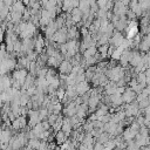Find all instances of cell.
Masks as SVG:
<instances>
[{
  "mask_svg": "<svg viewBox=\"0 0 150 150\" xmlns=\"http://www.w3.org/2000/svg\"><path fill=\"white\" fill-rule=\"evenodd\" d=\"M136 94L129 88V87H125V90H124V93L121 95V97H122V101H123V104L125 103V104H130L132 101H135L136 100Z\"/></svg>",
  "mask_w": 150,
  "mask_h": 150,
  "instance_id": "obj_1",
  "label": "cell"
},
{
  "mask_svg": "<svg viewBox=\"0 0 150 150\" xmlns=\"http://www.w3.org/2000/svg\"><path fill=\"white\" fill-rule=\"evenodd\" d=\"M90 89H91V87H90V84H89L87 81L75 84V93H76L77 96H82V95H84V94L88 93Z\"/></svg>",
  "mask_w": 150,
  "mask_h": 150,
  "instance_id": "obj_2",
  "label": "cell"
},
{
  "mask_svg": "<svg viewBox=\"0 0 150 150\" xmlns=\"http://www.w3.org/2000/svg\"><path fill=\"white\" fill-rule=\"evenodd\" d=\"M71 68H73V66L70 64V62L63 60V61L60 63V66L57 67V69H59V71H60L59 74H62V75H69L70 71H71Z\"/></svg>",
  "mask_w": 150,
  "mask_h": 150,
  "instance_id": "obj_3",
  "label": "cell"
},
{
  "mask_svg": "<svg viewBox=\"0 0 150 150\" xmlns=\"http://www.w3.org/2000/svg\"><path fill=\"white\" fill-rule=\"evenodd\" d=\"M75 115L80 120H86V116L88 115V105L87 104L76 105V112H75Z\"/></svg>",
  "mask_w": 150,
  "mask_h": 150,
  "instance_id": "obj_4",
  "label": "cell"
},
{
  "mask_svg": "<svg viewBox=\"0 0 150 150\" xmlns=\"http://www.w3.org/2000/svg\"><path fill=\"white\" fill-rule=\"evenodd\" d=\"M96 53H97L96 47H89L88 49H86V50H84V53L82 54V57H83L84 60H87V59L93 57V56H94Z\"/></svg>",
  "mask_w": 150,
  "mask_h": 150,
  "instance_id": "obj_5",
  "label": "cell"
},
{
  "mask_svg": "<svg viewBox=\"0 0 150 150\" xmlns=\"http://www.w3.org/2000/svg\"><path fill=\"white\" fill-rule=\"evenodd\" d=\"M137 2H138V6L141 7V9L143 12L149 11V8H150V1L149 0H141V1H137Z\"/></svg>",
  "mask_w": 150,
  "mask_h": 150,
  "instance_id": "obj_6",
  "label": "cell"
},
{
  "mask_svg": "<svg viewBox=\"0 0 150 150\" xmlns=\"http://www.w3.org/2000/svg\"><path fill=\"white\" fill-rule=\"evenodd\" d=\"M56 118H57V115H55V114H49V115H48V117H47V122L49 123L50 127L56 122Z\"/></svg>",
  "mask_w": 150,
  "mask_h": 150,
  "instance_id": "obj_7",
  "label": "cell"
},
{
  "mask_svg": "<svg viewBox=\"0 0 150 150\" xmlns=\"http://www.w3.org/2000/svg\"><path fill=\"white\" fill-rule=\"evenodd\" d=\"M103 149H104L103 148V144H101L98 142H95L94 145H93V150H103Z\"/></svg>",
  "mask_w": 150,
  "mask_h": 150,
  "instance_id": "obj_8",
  "label": "cell"
},
{
  "mask_svg": "<svg viewBox=\"0 0 150 150\" xmlns=\"http://www.w3.org/2000/svg\"><path fill=\"white\" fill-rule=\"evenodd\" d=\"M54 150H61V148H60V146H57V145H56V148H55V149H54Z\"/></svg>",
  "mask_w": 150,
  "mask_h": 150,
  "instance_id": "obj_9",
  "label": "cell"
}]
</instances>
